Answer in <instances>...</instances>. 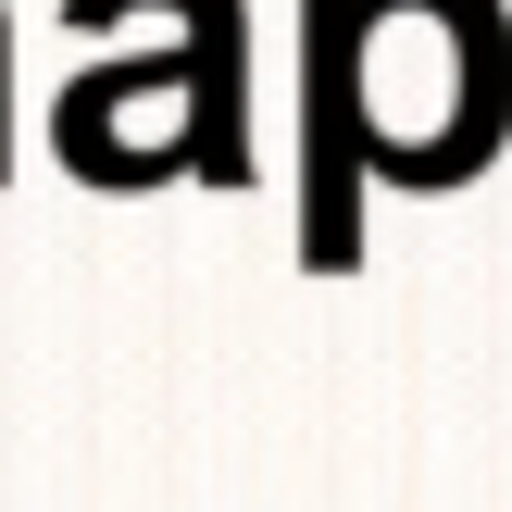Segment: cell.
<instances>
[{"label":"cell","mask_w":512,"mask_h":512,"mask_svg":"<svg viewBox=\"0 0 512 512\" xmlns=\"http://www.w3.org/2000/svg\"><path fill=\"white\" fill-rule=\"evenodd\" d=\"M350 113H363V175L463 188L512 138L500 0H350Z\"/></svg>","instance_id":"1"},{"label":"cell","mask_w":512,"mask_h":512,"mask_svg":"<svg viewBox=\"0 0 512 512\" xmlns=\"http://www.w3.org/2000/svg\"><path fill=\"white\" fill-rule=\"evenodd\" d=\"M300 63H313V138H300V250L313 275H350L363 250V113H350V0H300Z\"/></svg>","instance_id":"2"}]
</instances>
